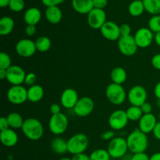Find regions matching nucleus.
<instances>
[{"mask_svg":"<svg viewBox=\"0 0 160 160\" xmlns=\"http://www.w3.org/2000/svg\"><path fill=\"white\" fill-rule=\"evenodd\" d=\"M128 149L133 154L145 152L148 148V140L147 134L139 129L133 131L127 138Z\"/></svg>","mask_w":160,"mask_h":160,"instance_id":"nucleus-1","label":"nucleus"},{"mask_svg":"<svg viewBox=\"0 0 160 160\" xmlns=\"http://www.w3.org/2000/svg\"><path fill=\"white\" fill-rule=\"evenodd\" d=\"M21 130L23 134L31 141H38L43 137L44 127L40 120L36 118L26 119Z\"/></svg>","mask_w":160,"mask_h":160,"instance_id":"nucleus-2","label":"nucleus"},{"mask_svg":"<svg viewBox=\"0 0 160 160\" xmlns=\"http://www.w3.org/2000/svg\"><path fill=\"white\" fill-rule=\"evenodd\" d=\"M68 152L70 154L78 155L84 153L88 147L89 139L86 134L79 133L72 136L68 141Z\"/></svg>","mask_w":160,"mask_h":160,"instance_id":"nucleus-3","label":"nucleus"},{"mask_svg":"<svg viewBox=\"0 0 160 160\" xmlns=\"http://www.w3.org/2000/svg\"><path fill=\"white\" fill-rule=\"evenodd\" d=\"M106 95L108 100L116 106L123 104L128 97L123 86L114 83H111L106 87Z\"/></svg>","mask_w":160,"mask_h":160,"instance_id":"nucleus-4","label":"nucleus"},{"mask_svg":"<svg viewBox=\"0 0 160 160\" xmlns=\"http://www.w3.org/2000/svg\"><path fill=\"white\" fill-rule=\"evenodd\" d=\"M111 158L120 159L123 157L127 154L128 149L127 139L121 137L114 138L109 142L107 148Z\"/></svg>","mask_w":160,"mask_h":160,"instance_id":"nucleus-5","label":"nucleus"},{"mask_svg":"<svg viewBox=\"0 0 160 160\" xmlns=\"http://www.w3.org/2000/svg\"><path fill=\"white\" fill-rule=\"evenodd\" d=\"M69 126V120L62 112L52 115L48 122V128L55 135H61L66 132Z\"/></svg>","mask_w":160,"mask_h":160,"instance_id":"nucleus-6","label":"nucleus"},{"mask_svg":"<svg viewBox=\"0 0 160 160\" xmlns=\"http://www.w3.org/2000/svg\"><path fill=\"white\" fill-rule=\"evenodd\" d=\"M118 48L120 52L126 56H132L137 52L138 47L134 37L132 35L120 36L117 41Z\"/></svg>","mask_w":160,"mask_h":160,"instance_id":"nucleus-7","label":"nucleus"},{"mask_svg":"<svg viewBox=\"0 0 160 160\" xmlns=\"http://www.w3.org/2000/svg\"><path fill=\"white\" fill-rule=\"evenodd\" d=\"M7 98L13 105H21L28 100V89L22 85L12 86L7 92Z\"/></svg>","mask_w":160,"mask_h":160,"instance_id":"nucleus-8","label":"nucleus"},{"mask_svg":"<svg viewBox=\"0 0 160 160\" xmlns=\"http://www.w3.org/2000/svg\"><path fill=\"white\" fill-rule=\"evenodd\" d=\"M128 117L126 111L117 109L112 112L109 118V125L112 131H120L128 125Z\"/></svg>","mask_w":160,"mask_h":160,"instance_id":"nucleus-9","label":"nucleus"},{"mask_svg":"<svg viewBox=\"0 0 160 160\" xmlns=\"http://www.w3.org/2000/svg\"><path fill=\"white\" fill-rule=\"evenodd\" d=\"M147 92L144 87L141 85H135L131 88L128 93V99L131 106H141L146 102Z\"/></svg>","mask_w":160,"mask_h":160,"instance_id":"nucleus-10","label":"nucleus"},{"mask_svg":"<svg viewBox=\"0 0 160 160\" xmlns=\"http://www.w3.org/2000/svg\"><path fill=\"white\" fill-rule=\"evenodd\" d=\"M95 109V103L90 97L84 96L79 98L78 103L73 108L75 114L78 117H85L90 115Z\"/></svg>","mask_w":160,"mask_h":160,"instance_id":"nucleus-11","label":"nucleus"},{"mask_svg":"<svg viewBox=\"0 0 160 160\" xmlns=\"http://www.w3.org/2000/svg\"><path fill=\"white\" fill-rule=\"evenodd\" d=\"M15 49L17 54L23 58L31 57L37 51L35 42L28 38L19 41L16 45Z\"/></svg>","mask_w":160,"mask_h":160,"instance_id":"nucleus-12","label":"nucleus"},{"mask_svg":"<svg viewBox=\"0 0 160 160\" xmlns=\"http://www.w3.org/2000/svg\"><path fill=\"white\" fill-rule=\"evenodd\" d=\"M154 36L153 32L149 28H142L136 31L134 37L138 47L145 48L152 45L154 40Z\"/></svg>","mask_w":160,"mask_h":160,"instance_id":"nucleus-13","label":"nucleus"},{"mask_svg":"<svg viewBox=\"0 0 160 160\" xmlns=\"http://www.w3.org/2000/svg\"><path fill=\"white\" fill-rule=\"evenodd\" d=\"M27 73L22 67L17 65H12L7 70V80L8 82L12 86L22 85L24 83Z\"/></svg>","mask_w":160,"mask_h":160,"instance_id":"nucleus-14","label":"nucleus"},{"mask_svg":"<svg viewBox=\"0 0 160 160\" xmlns=\"http://www.w3.org/2000/svg\"><path fill=\"white\" fill-rule=\"evenodd\" d=\"M106 22V13L104 9L94 8L88 14V23L92 28L95 30L101 29Z\"/></svg>","mask_w":160,"mask_h":160,"instance_id":"nucleus-15","label":"nucleus"},{"mask_svg":"<svg viewBox=\"0 0 160 160\" xmlns=\"http://www.w3.org/2000/svg\"><path fill=\"white\" fill-rule=\"evenodd\" d=\"M103 38L109 41H118L120 38V26L112 21H106L100 29Z\"/></svg>","mask_w":160,"mask_h":160,"instance_id":"nucleus-16","label":"nucleus"},{"mask_svg":"<svg viewBox=\"0 0 160 160\" xmlns=\"http://www.w3.org/2000/svg\"><path fill=\"white\" fill-rule=\"evenodd\" d=\"M78 100H79V97H78L77 91L70 88L65 89L60 97L61 105L64 108L68 109H73L78 103Z\"/></svg>","mask_w":160,"mask_h":160,"instance_id":"nucleus-17","label":"nucleus"},{"mask_svg":"<svg viewBox=\"0 0 160 160\" xmlns=\"http://www.w3.org/2000/svg\"><path fill=\"white\" fill-rule=\"evenodd\" d=\"M157 123L156 117L152 113L144 114L139 120V128L141 131L145 134H149L152 132Z\"/></svg>","mask_w":160,"mask_h":160,"instance_id":"nucleus-18","label":"nucleus"},{"mask_svg":"<svg viewBox=\"0 0 160 160\" xmlns=\"http://www.w3.org/2000/svg\"><path fill=\"white\" fill-rule=\"evenodd\" d=\"M0 140L2 144L6 147H13L19 140L17 132L12 128H8L0 131Z\"/></svg>","mask_w":160,"mask_h":160,"instance_id":"nucleus-19","label":"nucleus"},{"mask_svg":"<svg viewBox=\"0 0 160 160\" xmlns=\"http://www.w3.org/2000/svg\"><path fill=\"white\" fill-rule=\"evenodd\" d=\"M72 6L81 14H88L94 9L92 0H72Z\"/></svg>","mask_w":160,"mask_h":160,"instance_id":"nucleus-20","label":"nucleus"},{"mask_svg":"<svg viewBox=\"0 0 160 160\" xmlns=\"http://www.w3.org/2000/svg\"><path fill=\"white\" fill-rule=\"evenodd\" d=\"M42 18V12L40 9L36 7L29 8L25 12L23 20L28 25H34L39 23Z\"/></svg>","mask_w":160,"mask_h":160,"instance_id":"nucleus-21","label":"nucleus"},{"mask_svg":"<svg viewBox=\"0 0 160 160\" xmlns=\"http://www.w3.org/2000/svg\"><path fill=\"white\" fill-rule=\"evenodd\" d=\"M45 17L50 23L57 24L62 20V12L58 6H50L45 10Z\"/></svg>","mask_w":160,"mask_h":160,"instance_id":"nucleus-22","label":"nucleus"},{"mask_svg":"<svg viewBox=\"0 0 160 160\" xmlns=\"http://www.w3.org/2000/svg\"><path fill=\"white\" fill-rule=\"evenodd\" d=\"M44 89L39 84H34L28 89V100L31 102H38L44 97Z\"/></svg>","mask_w":160,"mask_h":160,"instance_id":"nucleus-23","label":"nucleus"},{"mask_svg":"<svg viewBox=\"0 0 160 160\" xmlns=\"http://www.w3.org/2000/svg\"><path fill=\"white\" fill-rule=\"evenodd\" d=\"M53 152L58 155H63L68 152V144L67 142L61 138H55L52 140L50 144Z\"/></svg>","mask_w":160,"mask_h":160,"instance_id":"nucleus-24","label":"nucleus"},{"mask_svg":"<svg viewBox=\"0 0 160 160\" xmlns=\"http://www.w3.org/2000/svg\"><path fill=\"white\" fill-rule=\"evenodd\" d=\"M110 78L112 83L117 84H121L122 85V84H123L127 81L128 74H127V71L123 67H115L111 71Z\"/></svg>","mask_w":160,"mask_h":160,"instance_id":"nucleus-25","label":"nucleus"},{"mask_svg":"<svg viewBox=\"0 0 160 160\" xmlns=\"http://www.w3.org/2000/svg\"><path fill=\"white\" fill-rule=\"evenodd\" d=\"M14 28V20L10 17H3L0 20V34L2 36L10 34Z\"/></svg>","mask_w":160,"mask_h":160,"instance_id":"nucleus-26","label":"nucleus"},{"mask_svg":"<svg viewBox=\"0 0 160 160\" xmlns=\"http://www.w3.org/2000/svg\"><path fill=\"white\" fill-rule=\"evenodd\" d=\"M145 11V6L142 0H134L128 6V12L132 17H139Z\"/></svg>","mask_w":160,"mask_h":160,"instance_id":"nucleus-27","label":"nucleus"},{"mask_svg":"<svg viewBox=\"0 0 160 160\" xmlns=\"http://www.w3.org/2000/svg\"><path fill=\"white\" fill-rule=\"evenodd\" d=\"M6 117H7L9 128L13 130L20 129V128L21 129L24 120L20 114L17 113V112H11Z\"/></svg>","mask_w":160,"mask_h":160,"instance_id":"nucleus-28","label":"nucleus"},{"mask_svg":"<svg viewBox=\"0 0 160 160\" xmlns=\"http://www.w3.org/2000/svg\"><path fill=\"white\" fill-rule=\"evenodd\" d=\"M145 10L148 13L155 15L160 14V0H142Z\"/></svg>","mask_w":160,"mask_h":160,"instance_id":"nucleus-29","label":"nucleus"},{"mask_svg":"<svg viewBox=\"0 0 160 160\" xmlns=\"http://www.w3.org/2000/svg\"><path fill=\"white\" fill-rule=\"evenodd\" d=\"M37 51L40 52H45L50 49L52 45V42L50 38L46 36H41L35 42Z\"/></svg>","mask_w":160,"mask_h":160,"instance_id":"nucleus-30","label":"nucleus"},{"mask_svg":"<svg viewBox=\"0 0 160 160\" xmlns=\"http://www.w3.org/2000/svg\"><path fill=\"white\" fill-rule=\"evenodd\" d=\"M126 113L128 117V120H131V121H138V120L139 121L142 116L144 115L140 106H130L126 110Z\"/></svg>","mask_w":160,"mask_h":160,"instance_id":"nucleus-31","label":"nucleus"},{"mask_svg":"<svg viewBox=\"0 0 160 160\" xmlns=\"http://www.w3.org/2000/svg\"><path fill=\"white\" fill-rule=\"evenodd\" d=\"M91 160H110L111 156L108 150L104 148H98L90 154Z\"/></svg>","mask_w":160,"mask_h":160,"instance_id":"nucleus-32","label":"nucleus"},{"mask_svg":"<svg viewBox=\"0 0 160 160\" xmlns=\"http://www.w3.org/2000/svg\"><path fill=\"white\" fill-rule=\"evenodd\" d=\"M148 28L155 34L160 32V15L152 16L149 19Z\"/></svg>","mask_w":160,"mask_h":160,"instance_id":"nucleus-33","label":"nucleus"},{"mask_svg":"<svg viewBox=\"0 0 160 160\" xmlns=\"http://www.w3.org/2000/svg\"><path fill=\"white\" fill-rule=\"evenodd\" d=\"M12 65V60L10 56L6 52H0V69L8 70Z\"/></svg>","mask_w":160,"mask_h":160,"instance_id":"nucleus-34","label":"nucleus"},{"mask_svg":"<svg viewBox=\"0 0 160 160\" xmlns=\"http://www.w3.org/2000/svg\"><path fill=\"white\" fill-rule=\"evenodd\" d=\"M25 2L24 0H11L9 4V7L10 10L13 12H20L24 9Z\"/></svg>","mask_w":160,"mask_h":160,"instance_id":"nucleus-35","label":"nucleus"},{"mask_svg":"<svg viewBox=\"0 0 160 160\" xmlns=\"http://www.w3.org/2000/svg\"><path fill=\"white\" fill-rule=\"evenodd\" d=\"M36 81H37V76L34 73H27L26 78H25V81H24V84L26 85L29 86H33L35 84Z\"/></svg>","mask_w":160,"mask_h":160,"instance_id":"nucleus-36","label":"nucleus"},{"mask_svg":"<svg viewBox=\"0 0 160 160\" xmlns=\"http://www.w3.org/2000/svg\"><path fill=\"white\" fill-rule=\"evenodd\" d=\"M120 31L121 36L131 35V28L128 23H123L120 25Z\"/></svg>","mask_w":160,"mask_h":160,"instance_id":"nucleus-37","label":"nucleus"},{"mask_svg":"<svg viewBox=\"0 0 160 160\" xmlns=\"http://www.w3.org/2000/svg\"><path fill=\"white\" fill-rule=\"evenodd\" d=\"M65 0H42V2L44 6L46 7H50V6H58L59 5L62 4L64 2Z\"/></svg>","mask_w":160,"mask_h":160,"instance_id":"nucleus-38","label":"nucleus"},{"mask_svg":"<svg viewBox=\"0 0 160 160\" xmlns=\"http://www.w3.org/2000/svg\"><path fill=\"white\" fill-rule=\"evenodd\" d=\"M95 9H103L108 4V0H92Z\"/></svg>","mask_w":160,"mask_h":160,"instance_id":"nucleus-39","label":"nucleus"},{"mask_svg":"<svg viewBox=\"0 0 160 160\" xmlns=\"http://www.w3.org/2000/svg\"><path fill=\"white\" fill-rule=\"evenodd\" d=\"M152 65L155 69L160 70V53L154 55L152 58Z\"/></svg>","mask_w":160,"mask_h":160,"instance_id":"nucleus-40","label":"nucleus"},{"mask_svg":"<svg viewBox=\"0 0 160 160\" xmlns=\"http://www.w3.org/2000/svg\"><path fill=\"white\" fill-rule=\"evenodd\" d=\"M150 157L145 152L142 153H136L133 154L132 157L130 160H149Z\"/></svg>","mask_w":160,"mask_h":160,"instance_id":"nucleus-41","label":"nucleus"},{"mask_svg":"<svg viewBox=\"0 0 160 160\" xmlns=\"http://www.w3.org/2000/svg\"><path fill=\"white\" fill-rule=\"evenodd\" d=\"M141 109H142L143 114H148L152 113V106L151 105V103L149 102H145L144 104H142L140 106Z\"/></svg>","mask_w":160,"mask_h":160,"instance_id":"nucleus-42","label":"nucleus"},{"mask_svg":"<svg viewBox=\"0 0 160 160\" xmlns=\"http://www.w3.org/2000/svg\"><path fill=\"white\" fill-rule=\"evenodd\" d=\"M114 135H115V133H114L113 131H106V132L103 133L101 135V138L102 140L108 141V140H112V139L114 138Z\"/></svg>","mask_w":160,"mask_h":160,"instance_id":"nucleus-43","label":"nucleus"},{"mask_svg":"<svg viewBox=\"0 0 160 160\" xmlns=\"http://www.w3.org/2000/svg\"><path fill=\"white\" fill-rule=\"evenodd\" d=\"M9 128V123H8L7 117H2L0 118V131H4V130L8 129Z\"/></svg>","mask_w":160,"mask_h":160,"instance_id":"nucleus-44","label":"nucleus"},{"mask_svg":"<svg viewBox=\"0 0 160 160\" xmlns=\"http://www.w3.org/2000/svg\"><path fill=\"white\" fill-rule=\"evenodd\" d=\"M49 109L52 115H56V114H59L61 112V107L57 103H53V104H52Z\"/></svg>","mask_w":160,"mask_h":160,"instance_id":"nucleus-45","label":"nucleus"},{"mask_svg":"<svg viewBox=\"0 0 160 160\" xmlns=\"http://www.w3.org/2000/svg\"><path fill=\"white\" fill-rule=\"evenodd\" d=\"M25 32L26 34L29 37L34 35L36 33V26L34 25H27L26 28H25Z\"/></svg>","mask_w":160,"mask_h":160,"instance_id":"nucleus-46","label":"nucleus"},{"mask_svg":"<svg viewBox=\"0 0 160 160\" xmlns=\"http://www.w3.org/2000/svg\"><path fill=\"white\" fill-rule=\"evenodd\" d=\"M152 133H153V135H154V137L156 138L157 140L160 141V121L157 122V123H156L154 130H153Z\"/></svg>","mask_w":160,"mask_h":160,"instance_id":"nucleus-47","label":"nucleus"},{"mask_svg":"<svg viewBox=\"0 0 160 160\" xmlns=\"http://www.w3.org/2000/svg\"><path fill=\"white\" fill-rule=\"evenodd\" d=\"M72 160H91V159L90 156L84 154V153H82V154H78L73 156V157L72 158Z\"/></svg>","mask_w":160,"mask_h":160,"instance_id":"nucleus-48","label":"nucleus"},{"mask_svg":"<svg viewBox=\"0 0 160 160\" xmlns=\"http://www.w3.org/2000/svg\"><path fill=\"white\" fill-rule=\"evenodd\" d=\"M154 95L157 98V99H160V81L156 84L154 88Z\"/></svg>","mask_w":160,"mask_h":160,"instance_id":"nucleus-49","label":"nucleus"},{"mask_svg":"<svg viewBox=\"0 0 160 160\" xmlns=\"http://www.w3.org/2000/svg\"><path fill=\"white\" fill-rule=\"evenodd\" d=\"M7 78V70L0 69V79L5 80Z\"/></svg>","mask_w":160,"mask_h":160,"instance_id":"nucleus-50","label":"nucleus"},{"mask_svg":"<svg viewBox=\"0 0 160 160\" xmlns=\"http://www.w3.org/2000/svg\"><path fill=\"white\" fill-rule=\"evenodd\" d=\"M11 0H0V6L2 8L6 7V6H9V2H10Z\"/></svg>","mask_w":160,"mask_h":160,"instance_id":"nucleus-51","label":"nucleus"},{"mask_svg":"<svg viewBox=\"0 0 160 160\" xmlns=\"http://www.w3.org/2000/svg\"><path fill=\"white\" fill-rule=\"evenodd\" d=\"M154 40H155V42H156V45H159V46L160 47V32H158V33H156V34H155Z\"/></svg>","mask_w":160,"mask_h":160,"instance_id":"nucleus-52","label":"nucleus"},{"mask_svg":"<svg viewBox=\"0 0 160 160\" xmlns=\"http://www.w3.org/2000/svg\"><path fill=\"white\" fill-rule=\"evenodd\" d=\"M149 160H160V152H156L152 155Z\"/></svg>","mask_w":160,"mask_h":160,"instance_id":"nucleus-53","label":"nucleus"},{"mask_svg":"<svg viewBox=\"0 0 160 160\" xmlns=\"http://www.w3.org/2000/svg\"><path fill=\"white\" fill-rule=\"evenodd\" d=\"M59 160H72V159H70V158L69 157H62L61 158V159H59Z\"/></svg>","mask_w":160,"mask_h":160,"instance_id":"nucleus-54","label":"nucleus"},{"mask_svg":"<svg viewBox=\"0 0 160 160\" xmlns=\"http://www.w3.org/2000/svg\"><path fill=\"white\" fill-rule=\"evenodd\" d=\"M156 105H157L158 107L160 108V99H157V101H156Z\"/></svg>","mask_w":160,"mask_h":160,"instance_id":"nucleus-55","label":"nucleus"},{"mask_svg":"<svg viewBox=\"0 0 160 160\" xmlns=\"http://www.w3.org/2000/svg\"><path fill=\"white\" fill-rule=\"evenodd\" d=\"M159 121H160V112H159Z\"/></svg>","mask_w":160,"mask_h":160,"instance_id":"nucleus-56","label":"nucleus"}]
</instances>
